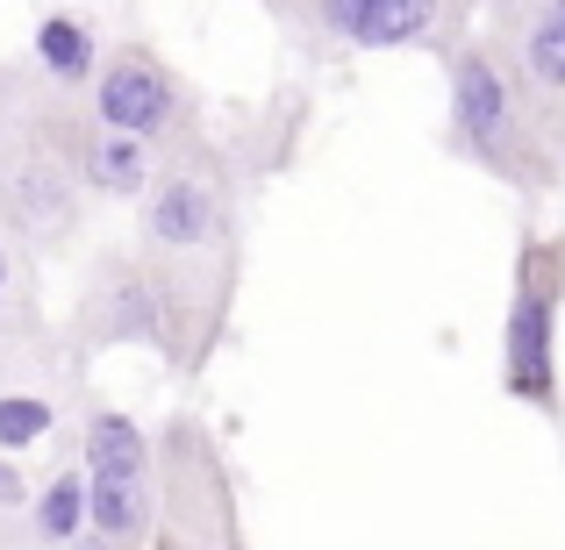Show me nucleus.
Segmentation results:
<instances>
[{
    "mask_svg": "<svg viewBox=\"0 0 565 550\" xmlns=\"http://www.w3.org/2000/svg\"><path fill=\"white\" fill-rule=\"evenodd\" d=\"M451 151L509 186H530V193L552 186V143L530 122L523 94H515V72L494 51H480V43L451 51Z\"/></svg>",
    "mask_w": 565,
    "mask_h": 550,
    "instance_id": "f257e3e1",
    "label": "nucleus"
},
{
    "mask_svg": "<svg viewBox=\"0 0 565 550\" xmlns=\"http://www.w3.org/2000/svg\"><path fill=\"white\" fill-rule=\"evenodd\" d=\"M558 308H565V244L530 236L515 258V293L501 322V386L537 414H558Z\"/></svg>",
    "mask_w": 565,
    "mask_h": 550,
    "instance_id": "f03ea898",
    "label": "nucleus"
},
{
    "mask_svg": "<svg viewBox=\"0 0 565 550\" xmlns=\"http://www.w3.org/2000/svg\"><path fill=\"white\" fill-rule=\"evenodd\" d=\"M515 94H523L530 122L544 129V143L565 151V0H523L515 8Z\"/></svg>",
    "mask_w": 565,
    "mask_h": 550,
    "instance_id": "7ed1b4c3",
    "label": "nucleus"
},
{
    "mask_svg": "<svg viewBox=\"0 0 565 550\" xmlns=\"http://www.w3.org/2000/svg\"><path fill=\"white\" fill-rule=\"evenodd\" d=\"M94 115H100V129H129V137L151 143L158 129H172V115H180V79H172L151 51L100 57V72H94Z\"/></svg>",
    "mask_w": 565,
    "mask_h": 550,
    "instance_id": "20e7f679",
    "label": "nucleus"
},
{
    "mask_svg": "<svg viewBox=\"0 0 565 550\" xmlns=\"http://www.w3.org/2000/svg\"><path fill=\"white\" fill-rule=\"evenodd\" d=\"M451 14V0H316V22L351 51H408L429 43Z\"/></svg>",
    "mask_w": 565,
    "mask_h": 550,
    "instance_id": "39448f33",
    "label": "nucleus"
},
{
    "mask_svg": "<svg viewBox=\"0 0 565 550\" xmlns=\"http://www.w3.org/2000/svg\"><path fill=\"white\" fill-rule=\"evenodd\" d=\"M143 229H151V244L166 250H201L222 236V201L207 180H193V172H172V180L143 186Z\"/></svg>",
    "mask_w": 565,
    "mask_h": 550,
    "instance_id": "423d86ee",
    "label": "nucleus"
},
{
    "mask_svg": "<svg viewBox=\"0 0 565 550\" xmlns=\"http://www.w3.org/2000/svg\"><path fill=\"white\" fill-rule=\"evenodd\" d=\"M151 537V486L122 472H86V543H143Z\"/></svg>",
    "mask_w": 565,
    "mask_h": 550,
    "instance_id": "0eeeda50",
    "label": "nucleus"
},
{
    "mask_svg": "<svg viewBox=\"0 0 565 550\" xmlns=\"http://www.w3.org/2000/svg\"><path fill=\"white\" fill-rule=\"evenodd\" d=\"M36 65L51 86H94L100 72V43L79 14H43L36 22Z\"/></svg>",
    "mask_w": 565,
    "mask_h": 550,
    "instance_id": "6e6552de",
    "label": "nucleus"
},
{
    "mask_svg": "<svg viewBox=\"0 0 565 550\" xmlns=\"http://www.w3.org/2000/svg\"><path fill=\"white\" fill-rule=\"evenodd\" d=\"M86 472H122V479H151V436L137 414L100 408L86 422Z\"/></svg>",
    "mask_w": 565,
    "mask_h": 550,
    "instance_id": "1a4fd4ad",
    "label": "nucleus"
},
{
    "mask_svg": "<svg viewBox=\"0 0 565 550\" xmlns=\"http://www.w3.org/2000/svg\"><path fill=\"white\" fill-rule=\"evenodd\" d=\"M86 180H94V193L137 201V193L151 186V158H143V137H129V129H100L94 151H86Z\"/></svg>",
    "mask_w": 565,
    "mask_h": 550,
    "instance_id": "9d476101",
    "label": "nucleus"
},
{
    "mask_svg": "<svg viewBox=\"0 0 565 550\" xmlns=\"http://www.w3.org/2000/svg\"><path fill=\"white\" fill-rule=\"evenodd\" d=\"M29 537L36 543H86V465L57 472L29 508Z\"/></svg>",
    "mask_w": 565,
    "mask_h": 550,
    "instance_id": "9b49d317",
    "label": "nucleus"
},
{
    "mask_svg": "<svg viewBox=\"0 0 565 550\" xmlns=\"http://www.w3.org/2000/svg\"><path fill=\"white\" fill-rule=\"evenodd\" d=\"M158 330H166V308H158L151 279H115L108 301H100V336L108 344H143Z\"/></svg>",
    "mask_w": 565,
    "mask_h": 550,
    "instance_id": "f8f14e48",
    "label": "nucleus"
},
{
    "mask_svg": "<svg viewBox=\"0 0 565 550\" xmlns=\"http://www.w3.org/2000/svg\"><path fill=\"white\" fill-rule=\"evenodd\" d=\"M51 400H36V393H0V451H29V443H43L51 436Z\"/></svg>",
    "mask_w": 565,
    "mask_h": 550,
    "instance_id": "ddd939ff",
    "label": "nucleus"
},
{
    "mask_svg": "<svg viewBox=\"0 0 565 550\" xmlns=\"http://www.w3.org/2000/svg\"><path fill=\"white\" fill-rule=\"evenodd\" d=\"M14 486H22V479H14V465L0 457V500H14Z\"/></svg>",
    "mask_w": 565,
    "mask_h": 550,
    "instance_id": "4468645a",
    "label": "nucleus"
},
{
    "mask_svg": "<svg viewBox=\"0 0 565 550\" xmlns=\"http://www.w3.org/2000/svg\"><path fill=\"white\" fill-rule=\"evenodd\" d=\"M0 287H8V244H0Z\"/></svg>",
    "mask_w": 565,
    "mask_h": 550,
    "instance_id": "2eb2a0df",
    "label": "nucleus"
},
{
    "mask_svg": "<svg viewBox=\"0 0 565 550\" xmlns=\"http://www.w3.org/2000/svg\"><path fill=\"white\" fill-rule=\"evenodd\" d=\"M0 293H8V287H0Z\"/></svg>",
    "mask_w": 565,
    "mask_h": 550,
    "instance_id": "dca6fc26",
    "label": "nucleus"
}]
</instances>
